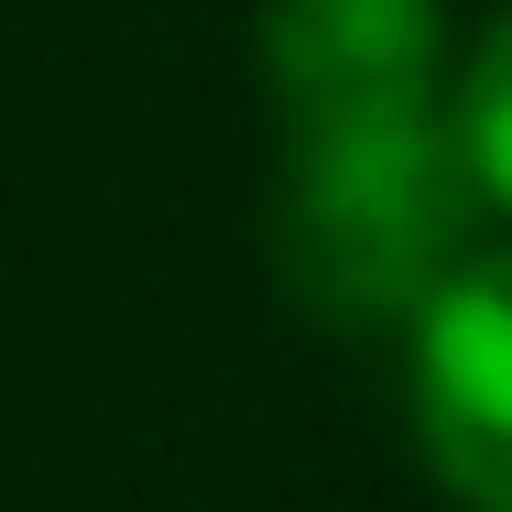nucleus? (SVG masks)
Here are the masks:
<instances>
[{
  "mask_svg": "<svg viewBox=\"0 0 512 512\" xmlns=\"http://www.w3.org/2000/svg\"><path fill=\"white\" fill-rule=\"evenodd\" d=\"M414 447L447 502L512 512V251H469L414 316Z\"/></svg>",
  "mask_w": 512,
  "mask_h": 512,
  "instance_id": "nucleus-2",
  "label": "nucleus"
},
{
  "mask_svg": "<svg viewBox=\"0 0 512 512\" xmlns=\"http://www.w3.org/2000/svg\"><path fill=\"white\" fill-rule=\"evenodd\" d=\"M262 77L284 99V131L436 109L447 0H262Z\"/></svg>",
  "mask_w": 512,
  "mask_h": 512,
  "instance_id": "nucleus-3",
  "label": "nucleus"
},
{
  "mask_svg": "<svg viewBox=\"0 0 512 512\" xmlns=\"http://www.w3.org/2000/svg\"><path fill=\"white\" fill-rule=\"evenodd\" d=\"M480 207H491L480 164L447 109L284 131L273 262H284L295 306H316L327 327H404L458 284Z\"/></svg>",
  "mask_w": 512,
  "mask_h": 512,
  "instance_id": "nucleus-1",
  "label": "nucleus"
},
{
  "mask_svg": "<svg viewBox=\"0 0 512 512\" xmlns=\"http://www.w3.org/2000/svg\"><path fill=\"white\" fill-rule=\"evenodd\" d=\"M447 120H458V142H469V164H480V197L512 207V11H491V33L469 44Z\"/></svg>",
  "mask_w": 512,
  "mask_h": 512,
  "instance_id": "nucleus-4",
  "label": "nucleus"
}]
</instances>
